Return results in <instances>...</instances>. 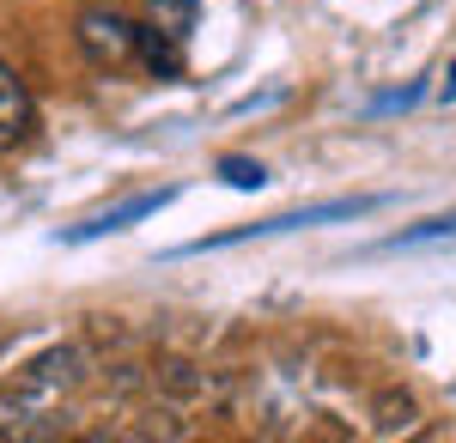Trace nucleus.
<instances>
[{
  "label": "nucleus",
  "mask_w": 456,
  "mask_h": 443,
  "mask_svg": "<svg viewBox=\"0 0 456 443\" xmlns=\"http://www.w3.org/2000/svg\"><path fill=\"white\" fill-rule=\"evenodd\" d=\"M219 176H225L232 189H262V182H268V171H262L256 158H219Z\"/></svg>",
  "instance_id": "obj_7"
},
{
  "label": "nucleus",
  "mask_w": 456,
  "mask_h": 443,
  "mask_svg": "<svg viewBox=\"0 0 456 443\" xmlns=\"http://www.w3.org/2000/svg\"><path fill=\"white\" fill-rule=\"evenodd\" d=\"M159 206H171V189H146V195H134V201L110 206V213H98V219H86L79 231H68V243H92V238H110V231H128L134 219L159 213Z\"/></svg>",
  "instance_id": "obj_4"
},
{
  "label": "nucleus",
  "mask_w": 456,
  "mask_h": 443,
  "mask_svg": "<svg viewBox=\"0 0 456 443\" xmlns=\"http://www.w3.org/2000/svg\"><path fill=\"white\" fill-rule=\"evenodd\" d=\"M378 201H322V206H305V213H281V219H262V225H249V231H225V238H208V243H189V255L195 249H225V243H244V238H281V231H311V225H329V219H359V213H371Z\"/></svg>",
  "instance_id": "obj_2"
},
{
  "label": "nucleus",
  "mask_w": 456,
  "mask_h": 443,
  "mask_svg": "<svg viewBox=\"0 0 456 443\" xmlns=\"http://www.w3.org/2000/svg\"><path fill=\"white\" fill-rule=\"evenodd\" d=\"M141 12H146V25H159V31H171V36H189L201 0H141Z\"/></svg>",
  "instance_id": "obj_6"
},
{
  "label": "nucleus",
  "mask_w": 456,
  "mask_h": 443,
  "mask_svg": "<svg viewBox=\"0 0 456 443\" xmlns=\"http://www.w3.org/2000/svg\"><path fill=\"white\" fill-rule=\"evenodd\" d=\"M444 98H456V68H451V79H444Z\"/></svg>",
  "instance_id": "obj_8"
},
{
  "label": "nucleus",
  "mask_w": 456,
  "mask_h": 443,
  "mask_svg": "<svg viewBox=\"0 0 456 443\" xmlns=\"http://www.w3.org/2000/svg\"><path fill=\"white\" fill-rule=\"evenodd\" d=\"M73 43H79V55L92 68H104V73L141 61V25H128L116 6H79L73 12Z\"/></svg>",
  "instance_id": "obj_1"
},
{
  "label": "nucleus",
  "mask_w": 456,
  "mask_h": 443,
  "mask_svg": "<svg viewBox=\"0 0 456 443\" xmlns=\"http://www.w3.org/2000/svg\"><path fill=\"white\" fill-rule=\"evenodd\" d=\"M37 128V103H31V85L19 79V68L0 55V146H25Z\"/></svg>",
  "instance_id": "obj_3"
},
{
  "label": "nucleus",
  "mask_w": 456,
  "mask_h": 443,
  "mask_svg": "<svg viewBox=\"0 0 456 443\" xmlns=\"http://www.w3.org/2000/svg\"><path fill=\"white\" fill-rule=\"evenodd\" d=\"M176 43H183V36L159 31V25H141V61H146L152 73L176 79V73H183V55H176Z\"/></svg>",
  "instance_id": "obj_5"
}]
</instances>
